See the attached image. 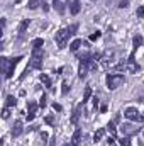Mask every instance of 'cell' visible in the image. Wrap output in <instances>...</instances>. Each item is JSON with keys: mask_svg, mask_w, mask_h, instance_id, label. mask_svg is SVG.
<instances>
[{"mask_svg": "<svg viewBox=\"0 0 144 146\" xmlns=\"http://www.w3.org/2000/svg\"><path fill=\"white\" fill-rule=\"evenodd\" d=\"M100 36H102V33H100V31H95L93 34H90V41H97Z\"/></svg>", "mask_w": 144, "mask_h": 146, "instance_id": "484cf974", "label": "cell"}, {"mask_svg": "<svg viewBox=\"0 0 144 146\" xmlns=\"http://www.w3.org/2000/svg\"><path fill=\"white\" fill-rule=\"evenodd\" d=\"M49 146H56V139H54V138L49 139Z\"/></svg>", "mask_w": 144, "mask_h": 146, "instance_id": "74e56055", "label": "cell"}, {"mask_svg": "<svg viewBox=\"0 0 144 146\" xmlns=\"http://www.w3.org/2000/svg\"><path fill=\"white\" fill-rule=\"evenodd\" d=\"M36 117V114H27V121H32Z\"/></svg>", "mask_w": 144, "mask_h": 146, "instance_id": "ab89813d", "label": "cell"}, {"mask_svg": "<svg viewBox=\"0 0 144 146\" xmlns=\"http://www.w3.org/2000/svg\"><path fill=\"white\" fill-rule=\"evenodd\" d=\"M104 134H105V129H104V127L97 129V131H95V136H93V141H95V143H97V141H100V139L104 138Z\"/></svg>", "mask_w": 144, "mask_h": 146, "instance_id": "2e32d148", "label": "cell"}, {"mask_svg": "<svg viewBox=\"0 0 144 146\" xmlns=\"http://www.w3.org/2000/svg\"><path fill=\"white\" fill-rule=\"evenodd\" d=\"M114 146H115V145H114Z\"/></svg>", "mask_w": 144, "mask_h": 146, "instance_id": "7bdbcfd3", "label": "cell"}, {"mask_svg": "<svg viewBox=\"0 0 144 146\" xmlns=\"http://www.w3.org/2000/svg\"><path fill=\"white\" fill-rule=\"evenodd\" d=\"M63 146H70V145H63Z\"/></svg>", "mask_w": 144, "mask_h": 146, "instance_id": "b9f144b4", "label": "cell"}, {"mask_svg": "<svg viewBox=\"0 0 144 146\" xmlns=\"http://www.w3.org/2000/svg\"><path fill=\"white\" fill-rule=\"evenodd\" d=\"M70 33H68V29H59L56 34H54V41H56V44H58V48L59 49H63V48H66V44H68V39H70Z\"/></svg>", "mask_w": 144, "mask_h": 146, "instance_id": "7a4b0ae2", "label": "cell"}, {"mask_svg": "<svg viewBox=\"0 0 144 146\" xmlns=\"http://www.w3.org/2000/svg\"><path fill=\"white\" fill-rule=\"evenodd\" d=\"M126 70L129 73H137L139 70H141V66L134 61V53L129 56V60H127V63H126Z\"/></svg>", "mask_w": 144, "mask_h": 146, "instance_id": "52a82bcc", "label": "cell"}, {"mask_svg": "<svg viewBox=\"0 0 144 146\" xmlns=\"http://www.w3.org/2000/svg\"><path fill=\"white\" fill-rule=\"evenodd\" d=\"M100 112H107V106H102L100 107Z\"/></svg>", "mask_w": 144, "mask_h": 146, "instance_id": "60d3db41", "label": "cell"}, {"mask_svg": "<svg viewBox=\"0 0 144 146\" xmlns=\"http://www.w3.org/2000/svg\"><path fill=\"white\" fill-rule=\"evenodd\" d=\"M42 44H44V39H41V37H37L32 41V49H36V48H42Z\"/></svg>", "mask_w": 144, "mask_h": 146, "instance_id": "44dd1931", "label": "cell"}, {"mask_svg": "<svg viewBox=\"0 0 144 146\" xmlns=\"http://www.w3.org/2000/svg\"><path fill=\"white\" fill-rule=\"evenodd\" d=\"M122 83H124V76L122 75H119V73H108L107 75V87L110 90H115Z\"/></svg>", "mask_w": 144, "mask_h": 146, "instance_id": "3957f363", "label": "cell"}, {"mask_svg": "<svg viewBox=\"0 0 144 146\" xmlns=\"http://www.w3.org/2000/svg\"><path fill=\"white\" fill-rule=\"evenodd\" d=\"M70 12L73 15H78V12H80V0H73L71 7H70Z\"/></svg>", "mask_w": 144, "mask_h": 146, "instance_id": "7c38bea8", "label": "cell"}, {"mask_svg": "<svg viewBox=\"0 0 144 146\" xmlns=\"http://www.w3.org/2000/svg\"><path fill=\"white\" fill-rule=\"evenodd\" d=\"M107 143H108V146H114V143H115V141H114V138H108Z\"/></svg>", "mask_w": 144, "mask_h": 146, "instance_id": "f35d334b", "label": "cell"}, {"mask_svg": "<svg viewBox=\"0 0 144 146\" xmlns=\"http://www.w3.org/2000/svg\"><path fill=\"white\" fill-rule=\"evenodd\" d=\"M37 106H39L37 102H34V100H29V102H27V110H29L27 114H36Z\"/></svg>", "mask_w": 144, "mask_h": 146, "instance_id": "9a60e30c", "label": "cell"}, {"mask_svg": "<svg viewBox=\"0 0 144 146\" xmlns=\"http://www.w3.org/2000/svg\"><path fill=\"white\" fill-rule=\"evenodd\" d=\"M87 65H88V70H90V72H97V68H98V66H97V63H95L93 60H92L90 63H87Z\"/></svg>", "mask_w": 144, "mask_h": 146, "instance_id": "d4e9b609", "label": "cell"}, {"mask_svg": "<svg viewBox=\"0 0 144 146\" xmlns=\"http://www.w3.org/2000/svg\"><path fill=\"white\" fill-rule=\"evenodd\" d=\"M15 104H17L15 97H14V95H9V97H7V100H5V107H14Z\"/></svg>", "mask_w": 144, "mask_h": 146, "instance_id": "ac0fdd59", "label": "cell"}, {"mask_svg": "<svg viewBox=\"0 0 144 146\" xmlns=\"http://www.w3.org/2000/svg\"><path fill=\"white\" fill-rule=\"evenodd\" d=\"M39 107H41V109H44V107H46V95H44V94L41 95V102H39Z\"/></svg>", "mask_w": 144, "mask_h": 146, "instance_id": "f546056e", "label": "cell"}, {"mask_svg": "<svg viewBox=\"0 0 144 146\" xmlns=\"http://www.w3.org/2000/svg\"><path fill=\"white\" fill-rule=\"evenodd\" d=\"M80 46H81V39H75L71 44H70V49L75 53V51H78V48H80Z\"/></svg>", "mask_w": 144, "mask_h": 146, "instance_id": "d6986e66", "label": "cell"}, {"mask_svg": "<svg viewBox=\"0 0 144 146\" xmlns=\"http://www.w3.org/2000/svg\"><path fill=\"white\" fill-rule=\"evenodd\" d=\"M120 133H122V136H134V134H137L139 133V127H136V126H132L131 122H124L122 126H120Z\"/></svg>", "mask_w": 144, "mask_h": 146, "instance_id": "5b68a950", "label": "cell"}, {"mask_svg": "<svg viewBox=\"0 0 144 146\" xmlns=\"http://www.w3.org/2000/svg\"><path fill=\"white\" fill-rule=\"evenodd\" d=\"M29 24H31V21H29V19H24V21L19 24V34H24V33H26V29L29 27Z\"/></svg>", "mask_w": 144, "mask_h": 146, "instance_id": "4fadbf2b", "label": "cell"}, {"mask_svg": "<svg viewBox=\"0 0 144 146\" xmlns=\"http://www.w3.org/2000/svg\"><path fill=\"white\" fill-rule=\"evenodd\" d=\"M9 115H10L9 107H5V109H3V112H2V117H3V119H9Z\"/></svg>", "mask_w": 144, "mask_h": 146, "instance_id": "836d02e7", "label": "cell"}, {"mask_svg": "<svg viewBox=\"0 0 144 146\" xmlns=\"http://www.w3.org/2000/svg\"><path fill=\"white\" fill-rule=\"evenodd\" d=\"M37 5H39V0H29V3H27V7H29L31 10L37 9Z\"/></svg>", "mask_w": 144, "mask_h": 146, "instance_id": "cb8c5ba5", "label": "cell"}, {"mask_svg": "<svg viewBox=\"0 0 144 146\" xmlns=\"http://www.w3.org/2000/svg\"><path fill=\"white\" fill-rule=\"evenodd\" d=\"M119 7L120 9H127L129 7V0H119Z\"/></svg>", "mask_w": 144, "mask_h": 146, "instance_id": "f1b7e54d", "label": "cell"}, {"mask_svg": "<svg viewBox=\"0 0 144 146\" xmlns=\"http://www.w3.org/2000/svg\"><path fill=\"white\" fill-rule=\"evenodd\" d=\"M119 143H120V146H131V141H129V138H127V136H124Z\"/></svg>", "mask_w": 144, "mask_h": 146, "instance_id": "4316f807", "label": "cell"}, {"mask_svg": "<svg viewBox=\"0 0 144 146\" xmlns=\"http://www.w3.org/2000/svg\"><path fill=\"white\" fill-rule=\"evenodd\" d=\"M53 5H54V9H56L59 14H65V5H63L61 0H53Z\"/></svg>", "mask_w": 144, "mask_h": 146, "instance_id": "5bb4252c", "label": "cell"}, {"mask_svg": "<svg viewBox=\"0 0 144 146\" xmlns=\"http://www.w3.org/2000/svg\"><path fill=\"white\" fill-rule=\"evenodd\" d=\"M80 141H81V129H76L71 136V145L73 146H80Z\"/></svg>", "mask_w": 144, "mask_h": 146, "instance_id": "9c48e42d", "label": "cell"}, {"mask_svg": "<svg viewBox=\"0 0 144 146\" xmlns=\"http://www.w3.org/2000/svg\"><path fill=\"white\" fill-rule=\"evenodd\" d=\"M41 66H42V48H36V49H32L29 68L31 70H41Z\"/></svg>", "mask_w": 144, "mask_h": 146, "instance_id": "6da1fadb", "label": "cell"}, {"mask_svg": "<svg viewBox=\"0 0 144 146\" xmlns=\"http://www.w3.org/2000/svg\"><path fill=\"white\" fill-rule=\"evenodd\" d=\"M124 115L129 121H144V115H141L139 110L136 109V107H127V109L124 110Z\"/></svg>", "mask_w": 144, "mask_h": 146, "instance_id": "8992f818", "label": "cell"}, {"mask_svg": "<svg viewBox=\"0 0 144 146\" xmlns=\"http://www.w3.org/2000/svg\"><path fill=\"white\" fill-rule=\"evenodd\" d=\"M107 129L112 133V134H117V129H115V122H114V121H110V122H108Z\"/></svg>", "mask_w": 144, "mask_h": 146, "instance_id": "603a6c76", "label": "cell"}, {"mask_svg": "<svg viewBox=\"0 0 144 146\" xmlns=\"http://www.w3.org/2000/svg\"><path fill=\"white\" fill-rule=\"evenodd\" d=\"M76 29H78V24H71V26L68 27V33H70V36H73V34L76 33Z\"/></svg>", "mask_w": 144, "mask_h": 146, "instance_id": "83f0119b", "label": "cell"}, {"mask_svg": "<svg viewBox=\"0 0 144 146\" xmlns=\"http://www.w3.org/2000/svg\"><path fill=\"white\" fill-rule=\"evenodd\" d=\"M61 87H63V88H61V92H63V94H68V92H70V85H68L66 82H65Z\"/></svg>", "mask_w": 144, "mask_h": 146, "instance_id": "d6a6232c", "label": "cell"}, {"mask_svg": "<svg viewBox=\"0 0 144 146\" xmlns=\"http://www.w3.org/2000/svg\"><path fill=\"white\" fill-rule=\"evenodd\" d=\"M53 109H54V110H58V112H59V110L63 109V107H61L59 104H53Z\"/></svg>", "mask_w": 144, "mask_h": 146, "instance_id": "d590c367", "label": "cell"}, {"mask_svg": "<svg viewBox=\"0 0 144 146\" xmlns=\"http://www.w3.org/2000/svg\"><path fill=\"white\" fill-rule=\"evenodd\" d=\"M41 82H42V85H44L46 88H51V87H53L51 78H49V75H46V73H41Z\"/></svg>", "mask_w": 144, "mask_h": 146, "instance_id": "8fae6325", "label": "cell"}, {"mask_svg": "<svg viewBox=\"0 0 144 146\" xmlns=\"http://www.w3.org/2000/svg\"><path fill=\"white\" fill-rule=\"evenodd\" d=\"M22 60V56H15V58H12V60H9V63H7V70L3 73V76L5 78H12V75H14V70H15V66L19 65V61Z\"/></svg>", "mask_w": 144, "mask_h": 146, "instance_id": "277c9868", "label": "cell"}, {"mask_svg": "<svg viewBox=\"0 0 144 146\" xmlns=\"http://www.w3.org/2000/svg\"><path fill=\"white\" fill-rule=\"evenodd\" d=\"M22 131H24L22 121H15V122H14V127H12V136H14V138H19V136L22 134Z\"/></svg>", "mask_w": 144, "mask_h": 146, "instance_id": "ba28073f", "label": "cell"}, {"mask_svg": "<svg viewBox=\"0 0 144 146\" xmlns=\"http://www.w3.org/2000/svg\"><path fill=\"white\" fill-rule=\"evenodd\" d=\"M136 15H137V17H144V5H141V7L136 10Z\"/></svg>", "mask_w": 144, "mask_h": 146, "instance_id": "1f68e13d", "label": "cell"}, {"mask_svg": "<svg viewBox=\"0 0 144 146\" xmlns=\"http://www.w3.org/2000/svg\"><path fill=\"white\" fill-rule=\"evenodd\" d=\"M42 9H44V12H48V10H49V5H48L46 2H42Z\"/></svg>", "mask_w": 144, "mask_h": 146, "instance_id": "8d00e7d4", "label": "cell"}, {"mask_svg": "<svg viewBox=\"0 0 144 146\" xmlns=\"http://www.w3.org/2000/svg\"><path fill=\"white\" fill-rule=\"evenodd\" d=\"M44 121H46V124H49V126H53V124H54L53 115H46V117H44Z\"/></svg>", "mask_w": 144, "mask_h": 146, "instance_id": "4dcf8cb0", "label": "cell"}, {"mask_svg": "<svg viewBox=\"0 0 144 146\" xmlns=\"http://www.w3.org/2000/svg\"><path fill=\"white\" fill-rule=\"evenodd\" d=\"M80 107H81V106H80ZM80 107H76L75 112H73V115H71V122L73 124H76V121H78V117H80Z\"/></svg>", "mask_w": 144, "mask_h": 146, "instance_id": "7402d4cb", "label": "cell"}, {"mask_svg": "<svg viewBox=\"0 0 144 146\" xmlns=\"http://www.w3.org/2000/svg\"><path fill=\"white\" fill-rule=\"evenodd\" d=\"M90 97H92V88H90V87H87V88H85V94H83V100H81V104H85Z\"/></svg>", "mask_w": 144, "mask_h": 146, "instance_id": "ffe728a7", "label": "cell"}, {"mask_svg": "<svg viewBox=\"0 0 144 146\" xmlns=\"http://www.w3.org/2000/svg\"><path fill=\"white\" fill-rule=\"evenodd\" d=\"M92 100H93V109L97 110V107H98V99H97V97H93Z\"/></svg>", "mask_w": 144, "mask_h": 146, "instance_id": "e575fe53", "label": "cell"}, {"mask_svg": "<svg viewBox=\"0 0 144 146\" xmlns=\"http://www.w3.org/2000/svg\"><path fill=\"white\" fill-rule=\"evenodd\" d=\"M87 75H88V65H87V63H80V68H78V76L83 80V78H87Z\"/></svg>", "mask_w": 144, "mask_h": 146, "instance_id": "30bf717a", "label": "cell"}, {"mask_svg": "<svg viewBox=\"0 0 144 146\" xmlns=\"http://www.w3.org/2000/svg\"><path fill=\"white\" fill-rule=\"evenodd\" d=\"M132 46H134V49H137L139 46H143V36H134V39H132Z\"/></svg>", "mask_w": 144, "mask_h": 146, "instance_id": "e0dca14e", "label": "cell"}]
</instances>
